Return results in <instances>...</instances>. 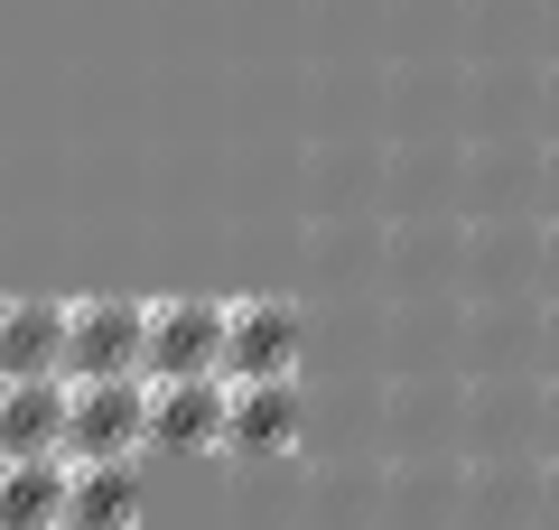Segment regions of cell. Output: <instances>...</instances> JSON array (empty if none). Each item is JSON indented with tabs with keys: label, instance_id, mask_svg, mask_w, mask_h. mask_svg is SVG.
Instances as JSON below:
<instances>
[{
	"label": "cell",
	"instance_id": "cell-1",
	"mask_svg": "<svg viewBox=\"0 0 559 530\" xmlns=\"http://www.w3.org/2000/svg\"><path fill=\"white\" fill-rule=\"evenodd\" d=\"M66 493H75V456H28L0 466V530H57Z\"/></svg>",
	"mask_w": 559,
	"mask_h": 530
},
{
	"label": "cell",
	"instance_id": "cell-2",
	"mask_svg": "<svg viewBox=\"0 0 559 530\" xmlns=\"http://www.w3.org/2000/svg\"><path fill=\"white\" fill-rule=\"evenodd\" d=\"M131 503H140L131 466H75V493H66V521H75V530H121V521H131Z\"/></svg>",
	"mask_w": 559,
	"mask_h": 530
},
{
	"label": "cell",
	"instance_id": "cell-3",
	"mask_svg": "<svg viewBox=\"0 0 559 530\" xmlns=\"http://www.w3.org/2000/svg\"><path fill=\"white\" fill-rule=\"evenodd\" d=\"M540 530H559V456L540 466Z\"/></svg>",
	"mask_w": 559,
	"mask_h": 530
}]
</instances>
